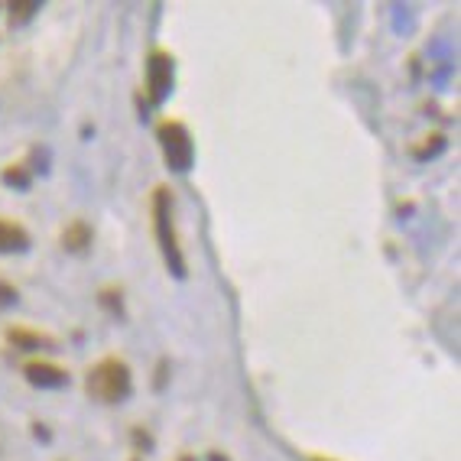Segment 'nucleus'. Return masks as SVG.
<instances>
[{
	"mask_svg": "<svg viewBox=\"0 0 461 461\" xmlns=\"http://www.w3.org/2000/svg\"><path fill=\"white\" fill-rule=\"evenodd\" d=\"M85 390H88V396L101 400V403H124L133 390L131 367L121 357H101L88 371Z\"/></svg>",
	"mask_w": 461,
	"mask_h": 461,
	"instance_id": "1",
	"label": "nucleus"
},
{
	"mask_svg": "<svg viewBox=\"0 0 461 461\" xmlns=\"http://www.w3.org/2000/svg\"><path fill=\"white\" fill-rule=\"evenodd\" d=\"M153 228H157L159 250H163V260L169 267V273L185 276V257H182L179 234H176V218H173V192L163 189V185L153 192Z\"/></svg>",
	"mask_w": 461,
	"mask_h": 461,
	"instance_id": "2",
	"label": "nucleus"
},
{
	"mask_svg": "<svg viewBox=\"0 0 461 461\" xmlns=\"http://www.w3.org/2000/svg\"><path fill=\"white\" fill-rule=\"evenodd\" d=\"M157 137H159V147H163V157H166V163H169V169L185 173L192 166V159H195V147H192V137H189V131H185V124H179V121H163Z\"/></svg>",
	"mask_w": 461,
	"mask_h": 461,
	"instance_id": "3",
	"label": "nucleus"
},
{
	"mask_svg": "<svg viewBox=\"0 0 461 461\" xmlns=\"http://www.w3.org/2000/svg\"><path fill=\"white\" fill-rule=\"evenodd\" d=\"M173 91V56L163 50H153L147 59V95L153 104Z\"/></svg>",
	"mask_w": 461,
	"mask_h": 461,
	"instance_id": "4",
	"label": "nucleus"
},
{
	"mask_svg": "<svg viewBox=\"0 0 461 461\" xmlns=\"http://www.w3.org/2000/svg\"><path fill=\"white\" fill-rule=\"evenodd\" d=\"M23 374H26V380H30L33 387H62V384H68L66 367H59V364L46 361V357H33V361H26Z\"/></svg>",
	"mask_w": 461,
	"mask_h": 461,
	"instance_id": "5",
	"label": "nucleus"
},
{
	"mask_svg": "<svg viewBox=\"0 0 461 461\" xmlns=\"http://www.w3.org/2000/svg\"><path fill=\"white\" fill-rule=\"evenodd\" d=\"M30 248V234L14 218H0V254H14V250Z\"/></svg>",
	"mask_w": 461,
	"mask_h": 461,
	"instance_id": "6",
	"label": "nucleus"
},
{
	"mask_svg": "<svg viewBox=\"0 0 461 461\" xmlns=\"http://www.w3.org/2000/svg\"><path fill=\"white\" fill-rule=\"evenodd\" d=\"M62 248L72 250V254H82V250L91 248V228L82 221V218H75V221H68L66 228H62Z\"/></svg>",
	"mask_w": 461,
	"mask_h": 461,
	"instance_id": "7",
	"label": "nucleus"
},
{
	"mask_svg": "<svg viewBox=\"0 0 461 461\" xmlns=\"http://www.w3.org/2000/svg\"><path fill=\"white\" fill-rule=\"evenodd\" d=\"M7 338H10V341H14L17 348H23V351H33V348H40V345H52V338L40 335V331L20 329V325H14V329L7 331Z\"/></svg>",
	"mask_w": 461,
	"mask_h": 461,
	"instance_id": "8",
	"label": "nucleus"
},
{
	"mask_svg": "<svg viewBox=\"0 0 461 461\" xmlns=\"http://www.w3.org/2000/svg\"><path fill=\"white\" fill-rule=\"evenodd\" d=\"M23 166H7V173H4V182H14V185H26V176L20 173Z\"/></svg>",
	"mask_w": 461,
	"mask_h": 461,
	"instance_id": "9",
	"label": "nucleus"
},
{
	"mask_svg": "<svg viewBox=\"0 0 461 461\" xmlns=\"http://www.w3.org/2000/svg\"><path fill=\"white\" fill-rule=\"evenodd\" d=\"M179 461H195V458H189V455H185V458H179Z\"/></svg>",
	"mask_w": 461,
	"mask_h": 461,
	"instance_id": "10",
	"label": "nucleus"
},
{
	"mask_svg": "<svg viewBox=\"0 0 461 461\" xmlns=\"http://www.w3.org/2000/svg\"><path fill=\"white\" fill-rule=\"evenodd\" d=\"M312 461H325V458H312Z\"/></svg>",
	"mask_w": 461,
	"mask_h": 461,
	"instance_id": "11",
	"label": "nucleus"
}]
</instances>
